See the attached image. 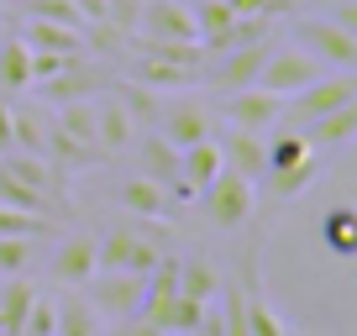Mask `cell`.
<instances>
[{
    "mask_svg": "<svg viewBox=\"0 0 357 336\" xmlns=\"http://www.w3.org/2000/svg\"><path fill=\"white\" fill-rule=\"evenodd\" d=\"M200 63H205V47H158V43H142L132 63V79L147 84V90H190L200 79Z\"/></svg>",
    "mask_w": 357,
    "mask_h": 336,
    "instance_id": "6da1fadb",
    "label": "cell"
},
{
    "mask_svg": "<svg viewBox=\"0 0 357 336\" xmlns=\"http://www.w3.org/2000/svg\"><path fill=\"white\" fill-rule=\"evenodd\" d=\"M132 32L137 43H158V47H200L190 0H142Z\"/></svg>",
    "mask_w": 357,
    "mask_h": 336,
    "instance_id": "7a4b0ae2",
    "label": "cell"
},
{
    "mask_svg": "<svg viewBox=\"0 0 357 336\" xmlns=\"http://www.w3.org/2000/svg\"><path fill=\"white\" fill-rule=\"evenodd\" d=\"M200 194H205V215H211V226H221V231L247 226L252 211H257V184L242 179V174H231V168H221Z\"/></svg>",
    "mask_w": 357,
    "mask_h": 336,
    "instance_id": "3957f363",
    "label": "cell"
},
{
    "mask_svg": "<svg viewBox=\"0 0 357 336\" xmlns=\"http://www.w3.org/2000/svg\"><path fill=\"white\" fill-rule=\"evenodd\" d=\"M321 74H331V68H326L321 58H310L305 47H273V53L263 58V68H257V90L289 100V95H300L305 84H315Z\"/></svg>",
    "mask_w": 357,
    "mask_h": 336,
    "instance_id": "277c9868",
    "label": "cell"
},
{
    "mask_svg": "<svg viewBox=\"0 0 357 336\" xmlns=\"http://www.w3.org/2000/svg\"><path fill=\"white\" fill-rule=\"evenodd\" d=\"M347 100H357V79L347 74V68H331V74H321L315 84H305L300 95L284 100V121L279 126H305V121H315V116L347 105Z\"/></svg>",
    "mask_w": 357,
    "mask_h": 336,
    "instance_id": "5b68a950",
    "label": "cell"
},
{
    "mask_svg": "<svg viewBox=\"0 0 357 336\" xmlns=\"http://www.w3.org/2000/svg\"><path fill=\"white\" fill-rule=\"evenodd\" d=\"M268 53H273V37H263V43H242V47H221V58L200 63V74H205V84H211V90L231 95V90L257 84V68H263Z\"/></svg>",
    "mask_w": 357,
    "mask_h": 336,
    "instance_id": "8992f818",
    "label": "cell"
},
{
    "mask_svg": "<svg viewBox=\"0 0 357 336\" xmlns=\"http://www.w3.org/2000/svg\"><path fill=\"white\" fill-rule=\"evenodd\" d=\"M294 47H305L310 58H321L326 68H347V74L357 68V32L336 26L331 16H321V22H300V26H294Z\"/></svg>",
    "mask_w": 357,
    "mask_h": 336,
    "instance_id": "52a82bcc",
    "label": "cell"
},
{
    "mask_svg": "<svg viewBox=\"0 0 357 336\" xmlns=\"http://www.w3.org/2000/svg\"><path fill=\"white\" fill-rule=\"evenodd\" d=\"M163 258V247L147 242L137 226H116L105 242H95V273L100 268H121V273H147L153 263Z\"/></svg>",
    "mask_w": 357,
    "mask_h": 336,
    "instance_id": "ba28073f",
    "label": "cell"
},
{
    "mask_svg": "<svg viewBox=\"0 0 357 336\" xmlns=\"http://www.w3.org/2000/svg\"><path fill=\"white\" fill-rule=\"evenodd\" d=\"M89 310L105 315V321H121V315H137L142 305V273H121V268H100L89 273Z\"/></svg>",
    "mask_w": 357,
    "mask_h": 336,
    "instance_id": "9c48e42d",
    "label": "cell"
},
{
    "mask_svg": "<svg viewBox=\"0 0 357 336\" xmlns=\"http://www.w3.org/2000/svg\"><path fill=\"white\" fill-rule=\"evenodd\" d=\"M158 132H163L174 147L205 142V137H215V111H211L205 100H190V95H178V100L158 105Z\"/></svg>",
    "mask_w": 357,
    "mask_h": 336,
    "instance_id": "30bf717a",
    "label": "cell"
},
{
    "mask_svg": "<svg viewBox=\"0 0 357 336\" xmlns=\"http://www.w3.org/2000/svg\"><path fill=\"white\" fill-rule=\"evenodd\" d=\"M221 116H226V126H242V132H273V126L284 121V100L279 95H268V90H257V84H247V90H231V95H221Z\"/></svg>",
    "mask_w": 357,
    "mask_h": 336,
    "instance_id": "8fae6325",
    "label": "cell"
},
{
    "mask_svg": "<svg viewBox=\"0 0 357 336\" xmlns=\"http://www.w3.org/2000/svg\"><path fill=\"white\" fill-rule=\"evenodd\" d=\"M0 163L11 168L22 184H32L37 194H43L47 205H63V194H68V174H63V163H53L47 153H0Z\"/></svg>",
    "mask_w": 357,
    "mask_h": 336,
    "instance_id": "7c38bea8",
    "label": "cell"
},
{
    "mask_svg": "<svg viewBox=\"0 0 357 336\" xmlns=\"http://www.w3.org/2000/svg\"><path fill=\"white\" fill-rule=\"evenodd\" d=\"M221 142V163L231 168V174H242V179H263V168H268V158H263V142L268 137L263 132H242V126H226V137H215Z\"/></svg>",
    "mask_w": 357,
    "mask_h": 336,
    "instance_id": "4fadbf2b",
    "label": "cell"
},
{
    "mask_svg": "<svg viewBox=\"0 0 357 336\" xmlns=\"http://www.w3.org/2000/svg\"><path fill=\"white\" fill-rule=\"evenodd\" d=\"M100 84H105L100 68H89L84 58H74V63H63V74H53L47 84H37V95H43V100H53V105H63V100H89Z\"/></svg>",
    "mask_w": 357,
    "mask_h": 336,
    "instance_id": "5bb4252c",
    "label": "cell"
},
{
    "mask_svg": "<svg viewBox=\"0 0 357 336\" xmlns=\"http://www.w3.org/2000/svg\"><path fill=\"white\" fill-rule=\"evenodd\" d=\"M137 142V121L132 116L121 111V100H95V147H100V153H121V147H132Z\"/></svg>",
    "mask_w": 357,
    "mask_h": 336,
    "instance_id": "9a60e30c",
    "label": "cell"
},
{
    "mask_svg": "<svg viewBox=\"0 0 357 336\" xmlns=\"http://www.w3.org/2000/svg\"><path fill=\"white\" fill-rule=\"evenodd\" d=\"M26 47H43V53H89V32H79V26H63V22H37V16H26L22 32Z\"/></svg>",
    "mask_w": 357,
    "mask_h": 336,
    "instance_id": "2e32d148",
    "label": "cell"
},
{
    "mask_svg": "<svg viewBox=\"0 0 357 336\" xmlns=\"http://www.w3.org/2000/svg\"><path fill=\"white\" fill-rule=\"evenodd\" d=\"M300 132H305V142H310V147H347L357 137V100H347V105H336V111L305 121Z\"/></svg>",
    "mask_w": 357,
    "mask_h": 336,
    "instance_id": "e0dca14e",
    "label": "cell"
},
{
    "mask_svg": "<svg viewBox=\"0 0 357 336\" xmlns=\"http://www.w3.org/2000/svg\"><path fill=\"white\" fill-rule=\"evenodd\" d=\"M190 11H195V37H200V47H205V53H221L226 37H231L236 11L226 6V0H195Z\"/></svg>",
    "mask_w": 357,
    "mask_h": 336,
    "instance_id": "ac0fdd59",
    "label": "cell"
},
{
    "mask_svg": "<svg viewBox=\"0 0 357 336\" xmlns=\"http://www.w3.org/2000/svg\"><path fill=\"white\" fill-rule=\"evenodd\" d=\"M315 174H321V147H315V153H305L300 163H289V168L263 174V179H268V194H273V200H300V194L315 184Z\"/></svg>",
    "mask_w": 357,
    "mask_h": 336,
    "instance_id": "d6986e66",
    "label": "cell"
},
{
    "mask_svg": "<svg viewBox=\"0 0 357 336\" xmlns=\"http://www.w3.org/2000/svg\"><path fill=\"white\" fill-rule=\"evenodd\" d=\"M137 163H142V174H147L153 184H163V190L178 179V147L168 142L163 132H153V137H142V142H137Z\"/></svg>",
    "mask_w": 357,
    "mask_h": 336,
    "instance_id": "ffe728a7",
    "label": "cell"
},
{
    "mask_svg": "<svg viewBox=\"0 0 357 336\" xmlns=\"http://www.w3.org/2000/svg\"><path fill=\"white\" fill-rule=\"evenodd\" d=\"M32 90V47L22 37H0V95Z\"/></svg>",
    "mask_w": 357,
    "mask_h": 336,
    "instance_id": "44dd1931",
    "label": "cell"
},
{
    "mask_svg": "<svg viewBox=\"0 0 357 336\" xmlns=\"http://www.w3.org/2000/svg\"><path fill=\"white\" fill-rule=\"evenodd\" d=\"M32 300H37V289L22 273H11L6 289H0V336H22V321H26V310H32Z\"/></svg>",
    "mask_w": 357,
    "mask_h": 336,
    "instance_id": "7402d4cb",
    "label": "cell"
},
{
    "mask_svg": "<svg viewBox=\"0 0 357 336\" xmlns=\"http://www.w3.org/2000/svg\"><path fill=\"white\" fill-rule=\"evenodd\" d=\"M116 200H121L132 215H153V221H158V215H168V190H163V184H153L147 174L126 179L121 190H116Z\"/></svg>",
    "mask_w": 357,
    "mask_h": 336,
    "instance_id": "603a6c76",
    "label": "cell"
},
{
    "mask_svg": "<svg viewBox=\"0 0 357 336\" xmlns=\"http://www.w3.org/2000/svg\"><path fill=\"white\" fill-rule=\"evenodd\" d=\"M53 273L63 284H84L89 273H95V236H68V242L58 247V258H53Z\"/></svg>",
    "mask_w": 357,
    "mask_h": 336,
    "instance_id": "cb8c5ba5",
    "label": "cell"
},
{
    "mask_svg": "<svg viewBox=\"0 0 357 336\" xmlns=\"http://www.w3.org/2000/svg\"><path fill=\"white\" fill-rule=\"evenodd\" d=\"M321 242L331 247L336 258H352V252H357V211H347V205L326 211L321 215Z\"/></svg>",
    "mask_w": 357,
    "mask_h": 336,
    "instance_id": "d4e9b609",
    "label": "cell"
},
{
    "mask_svg": "<svg viewBox=\"0 0 357 336\" xmlns=\"http://www.w3.org/2000/svg\"><path fill=\"white\" fill-rule=\"evenodd\" d=\"M215 289H221V273H215L211 258H184L178 263V294H190V300H215Z\"/></svg>",
    "mask_w": 357,
    "mask_h": 336,
    "instance_id": "484cf974",
    "label": "cell"
},
{
    "mask_svg": "<svg viewBox=\"0 0 357 336\" xmlns=\"http://www.w3.org/2000/svg\"><path fill=\"white\" fill-rule=\"evenodd\" d=\"M305 153H315V147L305 142V132H300V126H284V132L273 137V142H263V158H268V168H263V174H273V168H289V163H300Z\"/></svg>",
    "mask_w": 357,
    "mask_h": 336,
    "instance_id": "4316f807",
    "label": "cell"
},
{
    "mask_svg": "<svg viewBox=\"0 0 357 336\" xmlns=\"http://www.w3.org/2000/svg\"><path fill=\"white\" fill-rule=\"evenodd\" d=\"M242 294H247V336H289V331H284V321L273 315V305L257 294V273L247 279Z\"/></svg>",
    "mask_w": 357,
    "mask_h": 336,
    "instance_id": "83f0119b",
    "label": "cell"
},
{
    "mask_svg": "<svg viewBox=\"0 0 357 336\" xmlns=\"http://www.w3.org/2000/svg\"><path fill=\"white\" fill-rule=\"evenodd\" d=\"M53 336H100V315L89 310V300H63L58 305Z\"/></svg>",
    "mask_w": 357,
    "mask_h": 336,
    "instance_id": "f1b7e54d",
    "label": "cell"
},
{
    "mask_svg": "<svg viewBox=\"0 0 357 336\" xmlns=\"http://www.w3.org/2000/svg\"><path fill=\"white\" fill-rule=\"evenodd\" d=\"M116 100H121V111L132 116L137 126H153L158 121V90H147V84H137V79L116 84Z\"/></svg>",
    "mask_w": 357,
    "mask_h": 336,
    "instance_id": "f546056e",
    "label": "cell"
},
{
    "mask_svg": "<svg viewBox=\"0 0 357 336\" xmlns=\"http://www.w3.org/2000/svg\"><path fill=\"white\" fill-rule=\"evenodd\" d=\"M0 236H53V215L37 211H16V205H0Z\"/></svg>",
    "mask_w": 357,
    "mask_h": 336,
    "instance_id": "4dcf8cb0",
    "label": "cell"
},
{
    "mask_svg": "<svg viewBox=\"0 0 357 336\" xmlns=\"http://www.w3.org/2000/svg\"><path fill=\"white\" fill-rule=\"evenodd\" d=\"M0 205H16V211H37V215H53V205L43 200V194L32 190V184H22L11 174V168L0 163Z\"/></svg>",
    "mask_w": 357,
    "mask_h": 336,
    "instance_id": "1f68e13d",
    "label": "cell"
},
{
    "mask_svg": "<svg viewBox=\"0 0 357 336\" xmlns=\"http://www.w3.org/2000/svg\"><path fill=\"white\" fill-rule=\"evenodd\" d=\"M32 268V236H0V279Z\"/></svg>",
    "mask_w": 357,
    "mask_h": 336,
    "instance_id": "d6a6232c",
    "label": "cell"
},
{
    "mask_svg": "<svg viewBox=\"0 0 357 336\" xmlns=\"http://www.w3.org/2000/svg\"><path fill=\"white\" fill-rule=\"evenodd\" d=\"M53 321H58V305L37 294L32 310H26V321H22V336H53Z\"/></svg>",
    "mask_w": 357,
    "mask_h": 336,
    "instance_id": "836d02e7",
    "label": "cell"
},
{
    "mask_svg": "<svg viewBox=\"0 0 357 336\" xmlns=\"http://www.w3.org/2000/svg\"><path fill=\"white\" fill-rule=\"evenodd\" d=\"M226 6H231L236 16H263V22H273L279 11H289L294 0H226Z\"/></svg>",
    "mask_w": 357,
    "mask_h": 336,
    "instance_id": "e575fe53",
    "label": "cell"
},
{
    "mask_svg": "<svg viewBox=\"0 0 357 336\" xmlns=\"http://www.w3.org/2000/svg\"><path fill=\"white\" fill-rule=\"evenodd\" d=\"M111 336H163L158 331L153 321H142V315H121V321H116V331Z\"/></svg>",
    "mask_w": 357,
    "mask_h": 336,
    "instance_id": "d590c367",
    "label": "cell"
},
{
    "mask_svg": "<svg viewBox=\"0 0 357 336\" xmlns=\"http://www.w3.org/2000/svg\"><path fill=\"white\" fill-rule=\"evenodd\" d=\"M0 153H11V100L0 95Z\"/></svg>",
    "mask_w": 357,
    "mask_h": 336,
    "instance_id": "8d00e7d4",
    "label": "cell"
}]
</instances>
